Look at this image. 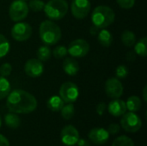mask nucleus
Segmentation results:
<instances>
[{"label": "nucleus", "mask_w": 147, "mask_h": 146, "mask_svg": "<svg viewBox=\"0 0 147 146\" xmlns=\"http://www.w3.org/2000/svg\"><path fill=\"white\" fill-rule=\"evenodd\" d=\"M111 146H135L132 139L127 136L122 135L115 139Z\"/></svg>", "instance_id": "obj_27"}, {"label": "nucleus", "mask_w": 147, "mask_h": 146, "mask_svg": "<svg viewBox=\"0 0 147 146\" xmlns=\"http://www.w3.org/2000/svg\"><path fill=\"white\" fill-rule=\"evenodd\" d=\"M28 6L24 0H14L9 7V15L13 22H22L28 15Z\"/></svg>", "instance_id": "obj_5"}, {"label": "nucleus", "mask_w": 147, "mask_h": 146, "mask_svg": "<svg viewBox=\"0 0 147 146\" xmlns=\"http://www.w3.org/2000/svg\"><path fill=\"white\" fill-rule=\"evenodd\" d=\"M64 105H65L64 101L61 99L60 96H51L47 102V108L53 112H59Z\"/></svg>", "instance_id": "obj_18"}, {"label": "nucleus", "mask_w": 147, "mask_h": 146, "mask_svg": "<svg viewBox=\"0 0 147 146\" xmlns=\"http://www.w3.org/2000/svg\"><path fill=\"white\" fill-rule=\"evenodd\" d=\"M134 46V52L138 56L142 58H146L147 55V38L143 37L139 41L135 42Z\"/></svg>", "instance_id": "obj_21"}, {"label": "nucleus", "mask_w": 147, "mask_h": 146, "mask_svg": "<svg viewBox=\"0 0 147 146\" xmlns=\"http://www.w3.org/2000/svg\"><path fill=\"white\" fill-rule=\"evenodd\" d=\"M135 55H136L135 52H129L127 54V59L132 61V60L135 59Z\"/></svg>", "instance_id": "obj_38"}, {"label": "nucleus", "mask_w": 147, "mask_h": 146, "mask_svg": "<svg viewBox=\"0 0 147 146\" xmlns=\"http://www.w3.org/2000/svg\"><path fill=\"white\" fill-rule=\"evenodd\" d=\"M127 109L129 110V112H138L142 106L141 100L137 96H132L128 97L127 102H126Z\"/></svg>", "instance_id": "obj_20"}, {"label": "nucleus", "mask_w": 147, "mask_h": 146, "mask_svg": "<svg viewBox=\"0 0 147 146\" xmlns=\"http://www.w3.org/2000/svg\"><path fill=\"white\" fill-rule=\"evenodd\" d=\"M39 34L41 41L47 46L55 45L61 39L60 28L51 20H46L40 23Z\"/></svg>", "instance_id": "obj_2"}, {"label": "nucleus", "mask_w": 147, "mask_h": 146, "mask_svg": "<svg viewBox=\"0 0 147 146\" xmlns=\"http://www.w3.org/2000/svg\"><path fill=\"white\" fill-rule=\"evenodd\" d=\"M10 91L11 85L9 83V81L6 77L0 76V101L6 98Z\"/></svg>", "instance_id": "obj_22"}, {"label": "nucleus", "mask_w": 147, "mask_h": 146, "mask_svg": "<svg viewBox=\"0 0 147 146\" xmlns=\"http://www.w3.org/2000/svg\"><path fill=\"white\" fill-rule=\"evenodd\" d=\"M62 68L65 73L69 76H75L79 71V65L78 61L72 57L65 58L62 64Z\"/></svg>", "instance_id": "obj_16"}, {"label": "nucleus", "mask_w": 147, "mask_h": 146, "mask_svg": "<svg viewBox=\"0 0 147 146\" xmlns=\"http://www.w3.org/2000/svg\"><path fill=\"white\" fill-rule=\"evenodd\" d=\"M4 122L8 127L11 129H16L20 126L21 119L17 115V114L10 112L4 115Z\"/></svg>", "instance_id": "obj_19"}, {"label": "nucleus", "mask_w": 147, "mask_h": 146, "mask_svg": "<svg viewBox=\"0 0 147 146\" xmlns=\"http://www.w3.org/2000/svg\"><path fill=\"white\" fill-rule=\"evenodd\" d=\"M59 96L65 103L75 102L79 96V89L72 82L64 83L59 89Z\"/></svg>", "instance_id": "obj_7"}, {"label": "nucleus", "mask_w": 147, "mask_h": 146, "mask_svg": "<svg viewBox=\"0 0 147 146\" xmlns=\"http://www.w3.org/2000/svg\"><path fill=\"white\" fill-rule=\"evenodd\" d=\"M52 53H53V57L55 59H63V58H65L68 54L67 47H65V46H62V45L58 46H56L53 49Z\"/></svg>", "instance_id": "obj_29"}, {"label": "nucleus", "mask_w": 147, "mask_h": 146, "mask_svg": "<svg viewBox=\"0 0 147 146\" xmlns=\"http://www.w3.org/2000/svg\"><path fill=\"white\" fill-rule=\"evenodd\" d=\"M69 6L65 0H49L44 6V12L51 21H58L65 17Z\"/></svg>", "instance_id": "obj_4"}, {"label": "nucleus", "mask_w": 147, "mask_h": 146, "mask_svg": "<svg viewBox=\"0 0 147 146\" xmlns=\"http://www.w3.org/2000/svg\"><path fill=\"white\" fill-rule=\"evenodd\" d=\"M24 1H29V0H24Z\"/></svg>", "instance_id": "obj_41"}, {"label": "nucleus", "mask_w": 147, "mask_h": 146, "mask_svg": "<svg viewBox=\"0 0 147 146\" xmlns=\"http://www.w3.org/2000/svg\"><path fill=\"white\" fill-rule=\"evenodd\" d=\"M109 132L102 127H95L88 134L89 139L96 145H103L109 139Z\"/></svg>", "instance_id": "obj_14"}, {"label": "nucleus", "mask_w": 147, "mask_h": 146, "mask_svg": "<svg viewBox=\"0 0 147 146\" xmlns=\"http://www.w3.org/2000/svg\"><path fill=\"white\" fill-rule=\"evenodd\" d=\"M67 51L72 58H83L88 54L90 44L84 39H77L69 44Z\"/></svg>", "instance_id": "obj_9"}, {"label": "nucleus", "mask_w": 147, "mask_h": 146, "mask_svg": "<svg viewBox=\"0 0 147 146\" xmlns=\"http://www.w3.org/2000/svg\"><path fill=\"white\" fill-rule=\"evenodd\" d=\"M128 75V68L124 65H120L115 70V76L118 79H124Z\"/></svg>", "instance_id": "obj_30"}, {"label": "nucleus", "mask_w": 147, "mask_h": 146, "mask_svg": "<svg viewBox=\"0 0 147 146\" xmlns=\"http://www.w3.org/2000/svg\"><path fill=\"white\" fill-rule=\"evenodd\" d=\"M99 28H96V26H92V27H90V34H92V35H96L97 34H98V32H99Z\"/></svg>", "instance_id": "obj_37"}, {"label": "nucleus", "mask_w": 147, "mask_h": 146, "mask_svg": "<svg viewBox=\"0 0 147 146\" xmlns=\"http://www.w3.org/2000/svg\"><path fill=\"white\" fill-rule=\"evenodd\" d=\"M36 55H37V59L39 60H40L41 62L47 61L51 58L52 51L48 46L44 45V46H41L38 48V50L36 52Z\"/></svg>", "instance_id": "obj_24"}, {"label": "nucleus", "mask_w": 147, "mask_h": 146, "mask_svg": "<svg viewBox=\"0 0 147 146\" xmlns=\"http://www.w3.org/2000/svg\"><path fill=\"white\" fill-rule=\"evenodd\" d=\"M35 97L22 89H14L9 92L6 99V107L9 112L15 114H29L37 108Z\"/></svg>", "instance_id": "obj_1"}, {"label": "nucleus", "mask_w": 147, "mask_h": 146, "mask_svg": "<svg viewBox=\"0 0 147 146\" xmlns=\"http://www.w3.org/2000/svg\"><path fill=\"white\" fill-rule=\"evenodd\" d=\"M60 139L65 145H74L77 144L78 140L79 139V132L75 126L71 125L65 126L61 130Z\"/></svg>", "instance_id": "obj_12"}, {"label": "nucleus", "mask_w": 147, "mask_h": 146, "mask_svg": "<svg viewBox=\"0 0 147 146\" xmlns=\"http://www.w3.org/2000/svg\"><path fill=\"white\" fill-rule=\"evenodd\" d=\"M28 9L34 11V12H40L43 10L45 3L42 0H29V3L28 4Z\"/></svg>", "instance_id": "obj_28"}, {"label": "nucleus", "mask_w": 147, "mask_h": 146, "mask_svg": "<svg viewBox=\"0 0 147 146\" xmlns=\"http://www.w3.org/2000/svg\"><path fill=\"white\" fill-rule=\"evenodd\" d=\"M12 65L9 63H4L0 66V76L7 77L11 74Z\"/></svg>", "instance_id": "obj_31"}, {"label": "nucleus", "mask_w": 147, "mask_h": 146, "mask_svg": "<svg viewBox=\"0 0 147 146\" xmlns=\"http://www.w3.org/2000/svg\"><path fill=\"white\" fill-rule=\"evenodd\" d=\"M24 71L32 78L39 77L44 72V65L38 59H30L24 65Z\"/></svg>", "instance_id": "obj_13"}, {"label": "nucleus", "mask_w": 147, "mask_h": 146, "mask_svg": "<svg viewBox=\"0 0 147 146\" xmlns=\"http://www.w3.org/2000/svg\"><path fill=\"white\" fill-rule=\"evenodd\" d=\"M106 109H107V105H106V103H104V102H99V103L97 104L96 108V114H97L98 115H100V116H102V115L104 114V112L106 111Z\"/></svg>", "instance_id": "obj_34"}, {"label": "nucleus", "mask_w": 147, "mask_h": 146, "mask_svg": "<svg viewBox=\"0 0 147 146\" xmlns=\"http://www.w3.org/2000/svg\"><path fill=\"white\" fill-rule=\"evenodd\" d=\"M32 35V27L24 22H17L11 28V36L16 41H25Z\"/></svg>", "instance_id": "obj_8"}, {"label": "nucleus", "mask_w": 147, "mask_h": 146, "mask_svg": "<svg viewBox=\"0 0 147 146\" xmlns=\"http://www.w3.org/2000/svg\"><path fill=\"white\" fill-rule=\"evenodd\" d=\"M105 93L112 99L120 98L123 95V85L117 77H110L105 82Z\"/></svg>", "instance_id": "obj_10"}, {"label": "nucleus", "mask_w": 147, "mask_h": 146, "mask_svg": "<svg viewBox=\"0 0 147 146\" xmlns=\"http://www.w3.org/2000/svg\"><path fill=\"white\" fill-rule=\"evenodd\" d=\"M90 6L89 0H72L71 5V14L77 19H84L89 15Z\"/></svg>", "instance_id": "obj_11"}, {"label": "nucleus", "mask_w": 147, "mask_h": 146, "mask_svg": "<svg viewBox=\"0 0 147 146\" xmlns=\"http://www.w3.org/2000/svg\"><path fill=\"white\" fill-rule=\"evenodd\" d=\"M121 41L124 46L131 47L136 42V35L134 32L130 30H125L121 34Z\"/></svg>", "instance_id": "obj_23"}, {"label": "nucleus", "mask_w": 147, "mask_h": 146, "mask_svg": "<svg viewBox=\"0 0 147 146\" xmlns=\"http://www.w3.org/2000/svg\"><path fill=\"white\" fill-rule=\"evenodd\" d=\"M61 116L64 120H69L73 118L75 114V108L72 103H67L66 105H64L63 108L60 110Z\"/></svg>", "instance_id": "obj_25"}, {"label": "nucleus", "mask_w": 147, "mask_h": 146, "mask_svg": "<svg viewBox=\"0 0 147 146\" xmlns=\"http://www.w3.org/2000/svg\"><path fill=\"white\" fill-rule=\"evenodd\" d=\"M96 35H97L98 42L102 46L108 47V46L112 45L114 38H113L112 33L109 30H108L106 28H102V29L99 30V32H98V34Z\"/></svg>", "instance_id": "obj_17"}, {"label": "nucleus", "mask_w": 147, "mask_h": 146, "mask_svg": "<svg viewBox=\"0 0 147 146\" xmlns=\"http://www.w3.org/2000/svg\"><path fill=\"white\" fill-rule=\"evenodd\" d=\"M77 145L78 146H90V144L88 140L84 139H80L78 140L77 142Z\"/></svg>", "instance_id": "obj_36"}, {"label": "nucleus", "mask_w": 147, "mask_h": 146, "mask_svg": "<svg viewBox=\"0 0 147 146\" xmlns=\"http://www.w3.org/2000/svg\"><path fill=\"white\" fill-rule=\"evenodd\" d=\"M146 91H147V86L146 85L143 89V99L145 102H147V97H146Z\"/></svg>", "instance_id": "obj_39"}, {"label": "nucleus", "mask_w": 147, "mask_h": 146, "mask_svg": "<svg viewBox=\"0 0 147 146\" xmlns=\"http://www.w3.org/2000/svg\"><path fill=\"white\" fill-rule=\"evenodd\" d=\"M118 5L124 9H130L135 4V0H116Z\"/></svg>", "instance_id": "obj_32"}, {"label": "nucleus", "mask_w": 147, "mask_h": 146, "mask_svg": "<svg viewBox=\"0 0 147 146\" xmlns=\"http://www.w3.org/2000/svg\"><path fill=\"white\" fill-rule=\"evenodd\" d=\"M115 19V14L113 9L106 5H99L93 9L91 21L94 26L99 29L106 28L110 26Z\"/></svg>", "instance_id": "obj_3"}, {"label": "nucleus", "mask_w": 147, "mask_h": 146, "mask_svg": "<svg viewBox=\"0 0 147 146\" xmlns=\"http://www.w3.org/2000/svg\"><path fill=\"white\" fill-rule=\"evenodd\" d=\"M10 49V44L8 40V39L0 34V59L5 57Z\"/></svg>", "instance_id": "obj_26"}, {"label": "nucleus", "mask_w": 147, "mask_h": 146, "mask_svg": "<svg viewBox=\"0 0 147 146\" xmlns=\"http://www.w3.org/2000/svg\"><path fill=\"white\" fill-rule=\"evenodd\" d=\"M0 146H9V140L2 134H0Z\"/></svg>", "instance_id": "obj_35"}, {"label": "nucleus", "mask_w": 147, "mask_h": 146, "mask_svg": "<svg viewBox=\"0 0 147 146\" xmlns=\"http://www.w3.org/2000/svg\"><path fill=\"white\" fill-rule=\"evenodd\" d=\"M141 126L142 120L134 112H126L121 119V127L127 133H136Z\"/></svg>", "instance_id": "obj_6"}, {"label": "nucleus", "mask_w": 147, "mask_h": 146, "mask_svg": "<svg viewBox=\"0 0 147 146\" xmlns=\"http://www.w3.org/2000/svg\"><path fill=\"white\" fill-rule=\"evenodd\" d=\"M120 130H121V126H120V125H118V124H116V123H112V124H110V125L109 126L108 129H107V131L109 132V133L111 134V135L118 134L119 132H120Z\"/></svg>", "instance_id": "obj_33"}, {"label": "nucleus", "mask_w": 147, "mask_h": 146, "mask_svg": "<svg viewBox=\"0 0 147 146\" xmlns=\"http://www.w3.org/2000/svg\"><path fill=\"white\" fill-rule=\"evenodd\" d=\"M1 126H2V117L0 115V128H1Z\"/></svg>", "instance_id": "obj_40"}, {"label": "nucleus", "mask_w": 147, "mask_h": 146, "mask_svg": "<svg viewBox=\"0 0 147 146\" xmlns=\"http://www.w3.org/2000/svg\"><path fill=\"white\" fill-rule=\"evenodd\" d=\"M107 108H108L109 113L115 117L122 116L127 110L126 102L119 98L113 99V101H111L109 102V104Z\"/></svg>", "instance_id": "obj_15"}]
</instances>
